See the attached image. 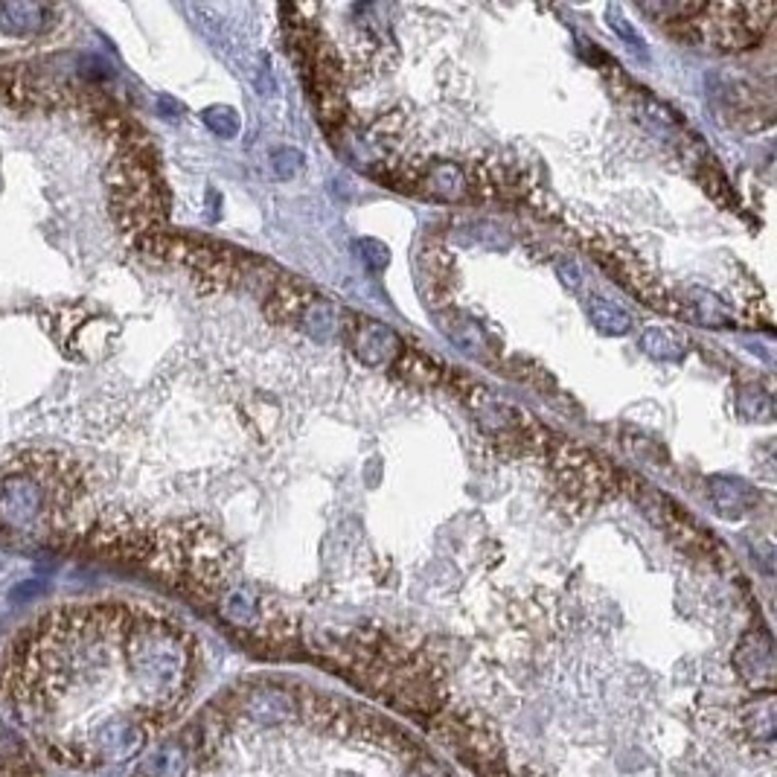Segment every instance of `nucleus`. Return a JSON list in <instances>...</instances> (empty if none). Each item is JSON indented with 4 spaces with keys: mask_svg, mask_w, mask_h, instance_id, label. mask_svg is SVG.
<instances>
[{
    "mask_svg": "<svg viewBox=\"0 0 777 777\" xmlns=\"http://www.w3.org/2000/svg\"><path fill=\"white\" fill-rule=\"evenodd\" d=\"M192 690L190 632L148 602H52L0 644V722L41 768L138 757L181 719Z\"/></svg>",
    "mask_w": 777,
    "mask_h": 777,
    "instance_id": "nucleus-1",
    "label": "nucleus"
},
{
    "mask_svg": "<svg viewBox=\"0 0 777 777\" xmlns=\"http://www.w3.org/2000/svg\"><path fill=\"white\" fill-rule=\"evenodd\" d=\"M775 15V3H754V7H705L698 3L696 12L672 21L681 24V33L688 38L714 44L716 50H745L760 41V35L768 29V21Z\"/></svg>",
    "mask_w": 777,
    "mask_h": 777,
    "instance_id": "nucleus-2",
    "label": "nucleus"
},
{
    "mask_svg": "<svg viewBox=\"0 0 777 777\" xmlns=\"http://www.w3.org/2000/svg\"><path fill=\"white\" fill-rule=\"evenodd\" d=\"M297 702L291 693L279 688H260L251 690L242 698V716L248 722L262 725V728H274V725H286L297 716Z\"/></svg>",
    "mask_w": 777,
    "mask_h": 777,
    "instance_id": "nucleus-3",
    "label": "nucleus"
},
{
    "mask_svg": "<svg viewBox=\"0 0 777 777\" xmlns=\"http://www.w3.org/2000/svg\"><path fill=\"white\" fill-rule=\"evenodd\" d=\"M402 352L399 335L387 323L367 321L356 332V356L367 367H387Z\"/></svg>",
    "mask_w": 777,
    "mask_h": 777,
    "instance_id": "nucleus-4",
    "label": "nucleus"
},
{
    "mask_svg": "<svg viewBox=\"0 0 777 777\" xmlns=\"http://www.w3.org/2000/svg\"><path fill=\"white\" fill-rule=\"evenodd\" d=\"M216 614L234 629H256L262 620V600L256 588L234 583L216 602Z\"/></svg>",
    "mask_w": 777,
    "mask_h": 777,
    "instance_id": "nucleus-5",
    "label": "nucleus"
},
{
    "mask_svg": "<svg viewBox=\"0 0 777 777\" xmlns=\"http://www.w3.org/2000/svg\"><path fill=\"white\" fill-rule=\"evenodd\" d=\"M707 487H710V504H714L716 513L722 515V518H731V522L745 518V515L754 510V504H757L754 489H751L742 478L716 475V478H710Z\"/></svg>",
    "mask_w": 777,
    "mask_h": 777,
    "instance_id": "nucleus-6",
    "label": "nucleus"
},
{
    "mask_svg": "<svg viewBox=\"0 0 777 777\" xmlns=\"http://www.w3.org/2000/svg\"><path fill=\"white\" fill-rule=\"evenodd\" d=\"M414 187H422V195L437 201H463L469 195V178L457 164H434L419 175ZM410 187V190H414Z\"/></svg>",
    "mask_w": 777,
    "mask_h": 777,
    "instance_id": "nucleus-7",
    "label": "nucleus"
},
{
    "mask_svg": "<svg viewBox=\"0 0 777 777\" xmlns=\"http://www.w3.org/2000/svg\"><path fill=\"white\" fill-rule=\"evenodd\" d=\"M681 309H684L690 321L702 323L707 330H728L733 323L728 303H725L722 297H716L714 291H707V288H688Z\"/></svg>",
    "mask_w": 777,
    "mask_h": 777,
    "instance_id": "nucleus-8",
    "label": "nucleus"
},
{
    "mask_svg": "<svg viewBox=\"0 0 777 777\" xmlns=\"http://www.w3.org/2000/svg\"><path fill=\"white\" fill-rule=\"evenodd\" d=\"M733 664L737 670L751 679L754 684L760 681H772L775 676V658H772V644H768L766 635H749L737 646V655H733Z\"/></svg>",
    "mask_w": 777,
    "mask_h": 777,
    "instance_id": "nucleus-9",
    "label": "nucleus"
},
{
    "mask_svg": "<svg viewBox=\"0 0 777 777\" xmlns=\"http://www.w3.org/2000/svg\"><path fill=\"white\" fill-rule=\"evenodd\" d=\"M0 777H44L41 763L0 722Z\"/></svg>",
    "mask_w": 777,
    "mask_h": 777,
    "instance_id": "nucleus-10",
    "label": "nucleus"
},
{
    "mask_svg": "<svg viewBox=\"0 0 777 777\" xmlns=\"http://www.w3.org/2000/svg\"><path fill=\"white\" fill-rule=\"evenodd\" d=\"M440 323H443V332L452 338V344H457L463 352H469V356H487L489 340L471 318H466V314L461 312H449L440 318Z\"/></svg>",
    "mask_w": 777,
    "mask_h": 777,
    "instance_id": "nucleus-11",
    "label": "nucleus"
},
{
    "mask_svg": "<svg viewBox=\"0 0 777 777\" xmlns=\"http://www.w3.org/2000/svg\"><path fill=\"white\" fill-rule=\"evenodd\" d=\"M641 349L646 356L658 358V361H679L688 352V338L681 332L670 330V326H649L641 335Z\"/></svg>",
    "mask_w": 777,
    "mask_h": 777,
    "instance_id": "nucleus-12",
    "label": "nucleus"
},
{
    "mask_svg": "<svg viewBox=\"0 0 777 777\" xmlns=\"http://www.w3.org/2000/svg\"><path fill=\"white\" fill-rule=\"evenodd\" d=\"M588 318H591V323L602 335H626L632 330V314L623 312L620 306L609 303L600 295L588 297Z\"/></svg>",
    "mask_w": 777,
    "mask_h": 777,
    "instance_id": "nucleus-13",
    "label": "nucleus"
},
{
    "mask_svg": "<svg viewBox=\"0 0 777 777\" xmlns=\"http://www.w3.org/2000/svg\"><path fill=\"white\" fill-rule=\"evenodd\" d=\"M737 414L749 422H772L775 419V402L766 391L745 384L737 391Z\"/></svg>",
    "mask_w": 777,
    "mask_h": 777,
    "instance_id": "nucleus-14",
    "label": "nucleus"
},
{
    "mask_svg": "<svg viewBox=\"0 0 777 777\" xmlns=\"http://www.w3.org/2000/svg\"><path fill=\"white\" fill-rule=\"evenodd\" d=\"M749 725L757 740H772V733H775V702H772V696L751 707Z\"/></svg>",
    "mask_w": 777,
    "mask_h": 777,
    "instance_id": "nucleus-15",
    "label": "nucleus"
},
{
    "mask_svg": "<svg viewBox=\"0 0 777 777\" xmlns=\"http://www.w3.org/2000/svg\"><path fill=\"white\" fill-rule=\"evenodd\" d=\"M204 122L216 131L218 138H236V131H239L236 113L230 111V108H225V105H222V108H210V111H204Z\"/></svg>",
    "mask_w": 777,
    "mask_h": 777,
    "instance_id": "nucleus-16",
    "label": "nucleus"
},
{
    "mask_svg": "<svg viewBox=\"0 0 777 777\" xmlns=\"http://www.w3.org/2000/svg\"><path fill=\"white\" fill-rule=\"evenodd\" d=\"M300 164H303V155H300L297 148H277V152L271 155V166H274V172H277L279 178H291V175L300 169Z\"/></svg>",
    "mask_w": 777,
    "mask_h": 777,
    "instance_id": "nucleus-17",
    "label": "nucleus"
},
{
    "mask_svg": "<svg viewBox=\"0 0 777 777\" xmlns=\"http://www.w3.org/2000/svg\"><path fill=\"white\" fill-rule=\"evenodd\" d=\"M356 248L364 253L361 260H364L373 271H382L384 265H387V256H391V251H387L382 242H375V239H361V242H356Z\"/></svg>",
    "mask_w": 777,
    "mask_h": 777,
    "instance_id": "nucleus-18",
    "label": "nucleus"
},
{
    "mask_svg": "<svg viewBox=\"0 0 777 777\" xmlns=\"http://www.w3.org/2000/svg\"><path fill=\"white\" fill-rule=\"evenodd\" d=\"M609 17H611V29H614V33H618L620 38H626V41L632 44V47H635V50L646 52L644 50V41H641V35H637L635 29H632V26H629L626 21L620 17V9H609Z\"/></svg>",
    "mask_w": 777,
    "mask_h": 777,
    "instance_id": "nucleus-19",
    "label": "nucleus"
}]
</instances>
